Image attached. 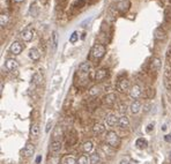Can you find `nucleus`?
<instances>
[{"label":"nucleus","instance_id":"obj_9","mask_svg":"<svg viewBox=\"0 0 171 164\" xmlns=\"http://www.w3.org/2000/svg\"><path fill=\"white\" fill-rule=\"evenodd\" d=\"M19 63L17 60H15L14 58H7L6 59V63H5V67L9 71V72H14L19 68Z\"/></svg>","mask_w":171,"mask_h":164},{"label":"nucleus","instance_id":"obj_21","mask_svg":"<svg viewBox=\"0 0 171 164\" xmlns=\"http://www.w3.org/2000/svg\"><path fill=\"white\" fill-rule=\"evenodd\" d=\"M118 126H119L120 128H128V127H130V119H128L126 116H122V117H119Z\"/></svg>","mask_w":171,"mask_h":164},{"label":"nucleus","instance_id":"obj_5","mask_svg":"<svg viewBox=\"0 0 171 164\" xmlns=\"http://www.w3.org/2000/svg\"><path fill=\"white\" fill-rule=\"evenodd\" d=\"M142 95V89L139 85H134L131 87L130 89V96L134 99V101H138V98H140Z\"/></svg>","mask_w":171,"mask_h":164},{"label":"nucleus","instance_id":"obj_46","mask_svg":"<svg viewBox=\"0 0 171 164\" xmlns=\"http://www.w3.org/2000/svg\"><path fill=\"white\" fill-rule=\"evenodd\" d=\"M39 161H41V156H39V157H37V159H36V163H39Z\"/></svg>","mask_w":171,"mask_h":164},{"label":"nucleus","instance_id":"obj_14","mask_svg":"<svg viewBox=\"0 0 171 164\" xmlns=\"http://www.w3.org/2000/svg\"><path fill=\"white\" fill-rule=\"evenodd\" d=\"M66 141L68 143V146H74L77 141V136H76V133L74 131L72 132H68L67 135H66Z\"/></svg>","mask_w":171,"mask_h":164},{"label":"nucleus","instance_id":"obj_16","mask_svg":"<svg viewBox=\"0 0 171 164\" xmlns=\"http://www.w3.org/2000/svg\"><path fill=\"white\" fill-rule=\"evenodd\" d=\"M39 133H41V129H39V126L35 123V124H31L30 126V129H29V134L31 138L34 139H37L38 136H39Z\"/></svg>","mask_w":171,"mask_h":164},{"label":"nucleus","instance_id":"obj_22","mask_svg":"<svg viewBox=\"0 0 171 164\" xmlns=\"http://www.w3.org/2000/svg\"><path fill=\"white\" fill-rule=\"evenodd\" d=\"M130 110H131V112H132L133 115L139 113L140 110H141V103H140L139 101H134V102L131 104V106H130Z\"/></svg>","mask_w":171,"mask_h":164},{"label":"nucleus","instance_id":"obj_23","mask_svg":"<svg viewBox=\"0 0 171 164\" xmlns=\"http://www.w3.org/2000/svg\"><path fill=\"white\" fill-rule=\"evenodd\" d=\"M90 68H92V65H90L89 61H83L79 65V71L81 73H89Z\"/></svg>","mask_w":171,"mask_h":164},{"label":"nucleus","instance_id":"obj_45","mask_svg":"<svg viewBox=\"0 0 171 164\" xmlns=\"http://www.w3.org/2000/svg\"><path fill=\"white\" fill-rule=\"evenodd\" d=\"M15 3H22V1H24V0H14Z\"/></svg>","mask_w":171,"mask_h":164},{"label":"nucleus","instance_id":"obj_28","mask_svg":"<svg viewBox=\"0 0 171 164\" xmlns=\"http://www.w3.org/2000/svg\"><path fill=\"white\" fill-rule=\"evenodd\" d=\"M61 163L63 164H77V159H75L73 156H65Z\"/></svg>","mask_w":171,"mask_h":164},{"label":"nucleus","instance_id":"obj_11","mask_svg":"<svg viewBox=\"0 0 171 164\" xmlns=\"http://www.w3.org/2000/svg\"><path fill=\"white\" fill-rule=\"evenodd\" d=\"M150 69L153 71V72H158L160 69H161V67H162V61H161V59L158 58V57H153L152 58V60H150Z\"/></svg>","mask_w":171,"mask_h":164},{"label":"nucleus","instance_id":"obj_13","mask_svg":"<svg viewBox=\"0 0 171 164\" xmlns=\"http://www.w3.org/2000/svg\"><path fill=\"white\" fill-rule=\"evenodd\" d=\"M154 38L157 41H164L166 38V33L162 28H156L154 30Z\"/></svg>","mask_w":171,"mask_h":164},{"label":"nucleus","instance_id":"obj_27","mask_svg":"<svg viewBox=\"0 0 171 164\" xmlns=\"http://www.w3.org/2000/svg\"><path fill=\"white\" fill-rule=\"evenodd\" d=\"M102 150L105 153V155H109V156H112L113 154H115V148H112V147L109 146V145L102 146Z\"/></svg>","mask_w":171,"mask_h":164},{"label":"nucleus","instance_id":"obj_43","mask_svg":"<svg viewBox=\"0 0 171 164\" xmlns=\"http://www.w3.org/2000/svg\"><path fill=\"white\" fill-rule=\"evenodd\" d=\"M152 128L154 129V124H149V125H148V127H147V132H150Z\"/></svg>","mask_w":171,"mask_h":164},{"label":"nucleus","instance_id":"obj_33","mask_svg":"<svg viewBox=\"0 0 171 164\" xmlns=\"http://www.w3.org/2000/svg\"><path fill=\"white\" fill-rule=\"evenodd\" d=\"M8 20H9L8 15L3 13V14H1V16H0V25H1V27H5V25L8 23Z\"/></svg>","mask_w":171,"mask_h":164},{"label":"nucleus","instance_id":"obj_40","mask_svg":"<svg viewBox=\"0 0 171 164\" xmlns=\"http://www.w3.org/2000/svg\"><path fill=\"white\" fill-rule=\"evenodd\" d=\"M155 96V90L153 88H148L147 89V97L148 98H153Z\"/></svg>","mask_w":171,"mask_h":164},{"label":"nucleus","instance_id":"obj_41","mask_svg":"<svg viewBox=\"0 0 171 164\" xmlns=\"http://www.w3.org/2000/svg\"><path fill=\"white\" fill-rule=\"evenodd\" d=\"M164 139H165V141L171 142V134H166V135L164 136Z\"/></svg>","mask_w":171,"mask_h":164},{"label":"nucleus","instance_id":"obj_34","mask_svg":"<svg viewBox=\"0 0 171 164\" xmlns=\"http://www.w3.org/2000/svg\"><path fill=\"white\" fill-rule=\"evenodd\" d=\"M58 163H59V157L58 156H49L47 164H58Z\"/></svg>","mask_w":171,"mask_h":164},{"label":"nucleus","instance_id":"obj_29","mask_svg":"<svg viewBox=\"0 0 171 164\" xmlns=\"http://www.w3.org/2000/svg\"><path fill=\"white\" fill-rule=\"evenodd\" d=\"M77 164H92L90 163V157H88L87 155H81L77 158Z\"/></svg>","mask_w":171,"mask_h":164},{"label":"nucleus","instance_id":"obj_20","mask_svg":"<svg viewBox=\"0 0 171 164\" xmlns=\"http://www.w3.org/2000/svg\"><path fill=\"white\" fill-rule=\"evenodd\" d=\"M104 101H105V103L108 105H113L116 103V101H117V95L115 93H110V94H108L104 97Z\"/></svg>","mask_w":171,"mask_h":164},{"label":"nucleus","instance_id":"obj_35","mask_svg":"<svg viewBox=\"0 0 171 164\" xmlns=\"http://www.w3.org/2000/svg\"><path fill=\"white\" fill-rule=\"evenodd\" d=\"M29 14H30L31 16H37V14H38V11H37L36 4H33V5L30 6V8H29Z\"/></svg>","mask_w":171,"mask_h":164},{"label":"nucleus","instance_id":"obj_3","mask_svg":"<svg viewBox=\"0 0 171 164\" xmlns=\"http://www.w3.org/2000/svg\"><path fill=\"white\" fill-rule=\"evenodd\" d=\"M117 89L119 93H130V89H131V85H130V81L127 79H122L119 80L118 85H117Z\"/></svg>","mask_w":171,"mask_h":164},{"label":"nucleus","instance_id":"obj_8","mask_svg":"<svg viewBox=\"0 0 171 164\" xmlns=\"http://www.w3.org/2000/svg\"><path fill=\"white\" fill-rule=\"evenodd\" d=\"M163 80H164V86L166 89L171 90V69H170V66H166L165 67V71H164V75H163Z\"/></svg>","mask_w":171,"mask_h":164},{"label":"nucleus","instance_id":"obj_32","mask_svg":"<svg viewBox=\"0 0 171 164\" xmlns=\"http://www.w3.org/2000/svg\"><path fill=\"white\" fill-rule=\"evenodd\" d=\"M52 45H53V50H55L57 46H58V33L55 30L52 31Z\"/></svg>","mask_w":171,"mask_h":164},{"label":"nucleus","instance_id":"obj_39","mask_svg":"<svg viewBox=\"0 0 171 164\" xmlns=\"http://www.w3.org/2000/svg\"><path fill=\"white\" fill-rule=\"evenodd\" d=\"M131 162H132V158L130 156H125V157H123L120 159L119 164H131Z\"/></svg>","mask_w":171,"mask_h":164},{"label":"nucleus","instance_id":"obj_10","mask_svg":"<svg viewBox=\"0 0 171 164\" xmlns=\"http://www.w3.org/2000/svg\"><path fill=\"white\" fill-rule=\"evenodd\" d=\"M63 148V143L61 141H54L52 140L51 143H50V151L53 154V155H57Z\"/></svg>","mask_w":171,"mask_h":164},{"label":"nucleus","instance_id":"obj_25","mask_svg":"<svg viewBox=\"0 0 171 164\" xmlns=\"http://www.w3.org/2000/svg\"><path fill=\"white\" fill-rule=\"evenodd\" d=\"M93 149H94V143H93L92 141H85V142L82 145V150H83V153H85V154L92 153Z\"/></svg>","mask_w":171,"mask_h":164},{"label":"nucleus","instance_id":"obj_30","mask_svg":"<svg viewBox=\"0 0 171 164\" xmlns=\"http://www.w3.org/2000/svg\"><path fill=\"white\" fill-rule=\"evenodd\" d=\"M33 81H34V83L36 86H39L42 83V81H43V76L39 74V73H35L33 75Z\"/></svg>","mask_w":171,"mask_h":164},{"label":"nucleus","instance_id":"obj_42","mask_svg":"<svg viewBox=\"0 0 171 164\" xmlns=\"http://www.w3.org/2000/svg\"><path fill=\"white\" fill-rule=\"evenodd\" d=\"M168 64L169 65H171V51H169V53H168Z\"/></svg>","mask_w":171,"mask_h":164},{"label":"nucleus","instance_id":"obj_37","mask_svg":"<svg viewBox=\"0 0 171 164\" xmlns=\"http://www.w3.org/2000/svg\"><path fill=\"white\" fill-rule=\"evenodd\" d=\"M100 87H97V86H95V87H93L90 90H89V95L90 96H97L98 95V93H100Z\"/></svg>","mask_w":171,"mask_h":164},{"label":"nucleus","instance_id":"obj_17","mask_svg":"<svg viewBox=\"0 0 171 164\" xmlns=\"http://www.w3.org/2000/svg\"><path fill=\"white\" fill-rule=\"evenodd\" d=\"M106 76H108V69H105V68H100L95 73V80L96 81H102Z\"/></svg>","mask_w":171,"mask_h":164},{"label":"nucleus","instance_id":"obj_6","mask_svg":"<svg viewBox=\"0 0 171 164\" xmlns=\"http://www.w3.org/2000/svg\"><path fill=\"white\" fill-rule=\"evenodd\" d=\"M34 154H35V145H33L31 142H28L22 149V155L28 158V157H31Z\"/></svg>","mask_w":171,"mask_h":164},{"label":"nucleus","instance_id":"obj_19","mask_svg":"<svg viewBox=\"0 0 171 164\" xmlns=\"http://www.w3.org/2000/svg\"><path fill=\"white\" fill-rule=\"evenodd\" d=\"M135 147H136L138 149L144 150V149H146V148L148 147V141H147L146 139H144V138H139V139H136V141H135Z\"/></svg>","mask_w":171,"mask_h":164},{"label":"nucleus","instance_id":"obj_44","mask_svg":"<svg viewBox=\"0 0 171 164\" xmlns=\"http://www.w3.org/2000/svg\"><path fill=\"white\" fill-rule=\"evenodd\" d=\"M51 125H52V124L49 121V123H47V125H46V132H49V131H50V126H51Z\"/></svg>","mask_w":171,"mask_h":164},{"label":"nucleus","instance_id":"obj_18","mask_svg":"<svg viewBox=\"0 0 171 164\" xmlns=\"http://www.w3.org/2000/svg\"><path fill=\"white\" fill-rule=\"evenodd\" d=\"M29 58H30L33 61L39 60V58H41V52H39L36 47L30 49V50H29Z\"/></svg>","mask_w":171,"mask_h":164},{"label":"nucleus","instance_id":"obj_31","mask_svg":"<svg viewBox=\"0 0 171 164\" xmlns=\"http://www.w3.org/2000/svg\"><path fill=\"white\" fill-rule=\"evenodd\" d=\"M89 157H90V163H92V164H98L100 161H101V158H100V154H98L97 151L94 153V154H92Z\"/></svg>","mask_w":171,"mask_h":164},{"label":"nucleus","instance_id":"obj_24","mask_svg":"<svg viewBox=\"0 0 171 164\" xmlns=\"http://www.w3.org/2000/svg\"><path fill=\"white\" fill-rule=\"evenodd\" d=\"M61 135H63V132H61V128L58 126L55 127L54 131H53V134H52V140L54 141H61Z\"/></svg>","mask_w":171,"mask_h":164},{"label":"nucleus","instance_id":"obj_15","mask_svg":"<svg viewBox=\"0 0 171 164\" xmlns=\"http://www.w3.org/2000/svg\"><path fill=\"white\" fill-rule=\"evenodd\" d=\"M118 120H119V117H117V116H115V115H110V116L106 117L105 123H106V125H108L109 127H113V126L118 125Z\"/></svg>","mask_w":171,"mask_h":164},{"label":"nucleus","instance_id":"obj_12","mask_svg":"<svg viewBox=\"0 0 171 164\" xmlns=\"http://www.w3.org/2000/svg\"><path fill=\"white\" fill-rule=\"evenodd\" d=\"M116 7L120 13H126L131 7V3L128 1V0H124V1H119L116 5Z\"/></svg>","mask_w":171,"mask_h":164},{"label":"nucleus","instance_id":"obj_38","mask_svg":"<svg viewBox=\"0 0 171 164\" xmlns=\"http://www.w3.org/2000/svg\"><path fill=\"white\" fill-rule=\"evenodd\" d=\"M77 39H79V34H77L76 31H74V33L69 36V42H71V43H76Z\"/></svg>","mask_w":171,"mask_h":164},{"label":"nucleus","instance_id":"obj_36","mask_svg":"<svg viewBox=\"0 0 171 164\" xmlns=\"http://www.w3.org/2000/svg\"><path fill=\"white\" fill-rule=\"evenodd\" d=\"M118 111H119L123 116H125V113H126V111H127V105H126V103H122V104L119 105Z\"/></svg>","mask_w":171,"mask_h":164},{"label":"nucleus","instance_id":"obj_26","mask_svg":"<svg viewBox=\"0 0 171 164\" xmlns=\"http://www.w3.org/2000/svg\"><path fill=\"white\" fill-rule=\"evenodd\" d=\"M93 132L95 134H102V133L105 132V126L103 124H101V123H97V124H95L93 126Z\"/></svg>","mask_w":171,"mask_h":164},{"label":"nucleus","instance_id":"obj_4","mask_svg":"<svg viewBox=\"0 0 171 164\" xmlns=\"http://www.w3.org/2000/svg\"><path fill=\"white\" fill-rule=\"evenodd\" d=\"M20 37L23 42H30L34 38V30L30 28H25L20 33Z\"/></svg>","mask_w":171,"mask_h":164},{"label":"nucleus","instance_id":"obj_2","mask_svg":"<svg viewBox=\"0 0 171 164\" xmlns=\"http://www.w3.org/2000/svg\"><path fill=\"white\" fill-rule=\"evenodd\" d=\"M106 50H105V46L103 44H95L92 49V56L95 58V59H101L104 57Z\"/></svg>","mask_w":171,"mask_h":164},{"label":"nucleus","instance_id":"obj_1","mask_svg":"<svg viewBox=\"0 0 171 164\" xmlns=\"http://www.w3.org/2000/svg\"><path fill=\"white\" fill-rule=\"evenodd\" d=\"M105 140H106V143H108L109 146H111L112 148H115V149L120 146V138H119V135H118L115 131H109V132H106Z\"/></svg>","mask_w":171,"mask_h":164},{"label":"nucleus","instance_id":"obj_47","mask_svg":"<svg viewBox=\"0 0 171 164\" xmlns=\"http://www.w3.org/2000/svg\"><path fill=\"white\" fill-rule=\"evenodd\" d=\"M119 1H124V0H119Z\"/></svg>","mask_w":171,"mask_h":164},{"label":"nucleus","instance_id":"obj_7","mask_svg":"<svg viewBox=\"0 0 171 164\" xmlns=\"http://www.w3.org/2000/svg\"><path fill=\"white\" fill-rule=\"evenodd\" d=\"M22 50H23V45L17 41L13 42L9 46V52L12 54H14V56H19V54L22 52Z\"/></svg>","mask_w":171,"mask_h":164}]
</instances>
